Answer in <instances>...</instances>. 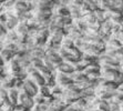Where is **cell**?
<instances>
[{
	"label": "cell",
	"mask_w": 123,
	"mask_h": 111,
	"mask_svg": "<svg viewBox=\"0 0 123 111\" xmlns=\"http://www.w3.org/2000/svg\"><path fill=\"white\" fill-rule=\"evenodd\" d=\"M81 97H82V90L75 83H72L63 90V94L61 99L63 100V102L67 105H71L75 100Z\"/></svg>",
	"instance_id": "6da1fadb"
},
{
	"label": "cell",
	"mask_w": 123,
	"mask_h": 111,
	"mask_svg": "<svg viewBox=\"0 0 123 111\" xmlns=\"http://www.w3.org/2000/svg\"><path fill=\"white\" fill-rule=\"evenodd\" d=\"M99 62H100L101 67H108V68H114L121 70V63L120 61L115 58H111L105 56L104 53H102L99 58Z\"/></svg>",
	"instance_id": "7a4b0ae2"
},
{
	"label": "cell",
	"mask_w": 123,
	"mask_h": 111,
	"mask_svg": "<svg viewBox=\"0 0 123 111\" xmlns=\"http://www.w3.org/2000/svg\"><path fill=\"white\" fill-rule=\"evenodd\" d=\"M39 88H40V87H39L36 82H33V81L28 77L25 81H23V85H22V89H21V90L25 91L26 93L30 94L31 97H34V96L39 92Z\"/></svg>",
	"instance_id": "3957f363"
},
{
	"label": "cell",
	"mask_w": 123,
	"mask_h": 111,
	"mask_svg": "<svg viewBox=\"0 0 123 111\" xmlns=\"http://www.w3.org/2000/svg\"><path fill=\"white\" fill-rule=\"evenodd\" d=\"M19 104L23 105V107L26 109H28V110H31L34 105H36V102H34L33 97H31L30 94L26 93L25 91L21 90L20 96H19Z\"/></svg>",
	"instance_id": "277c9868"
},
{
	"label": "cell",
	"mask_w": 123,
	"mask_h": 111,
	"mask_svg": "<svg viewBox=\"0 0 123 111\" xmlns=\"http://www.w3.org/2000/svg\"><path fill=\"white\" fill-rule=\"evenodd\" d=\"M55 81H57V85H60L61 88L63 89H66L67 87H69L72 83H74L69 74L62 73V72H59V71L55 72Z\"/></svg>",
	"instance_id": "5b68a950"
},
{
	"label": "cell",
	"mask_w": 123,
	"mask_h": 111,
	"mask_svg": "<svg viewBox=\"0 0 123 111\" xmlns=\"http://www.w3.org/2000/svg\"><path fill=\"white\" fill-rule=\"evenodd\" d=\"M121 70L114 68H108V67H101V74L104 79H106L108 81H115V79L117 78L119 73Z\"/></svg>",
	"instance_id": "8992f818"
},
{
	"label": "cell",
	"mask_w": 123,
	"mask_h": 111,
	"mask_svg": "<svg viewBox=\"0 0 123 111\" xmlns=\"http://www.w3.org/2000/svg\"><path fill=\"white\" fill-rule=\"evenodd\" d=\"M83 39L86 40L88 43L90 45H97V46L101 47V48L105 49V41L101 38V36L99 33L98 34H91V33H86L84 34V38Z\"/></svg>",
	"instance_id": "52a82bcc"
},
{
	"label": "cell",
	"mask_w": 123,
	"mask_h": 111,
	"mask_svg": "<svg viewBox=\"0 0 123 111\" xmlns=\"http://www.w3.org/2000/svg\"><path fill=\"white\" fill-rule=\"evenodd\" d=\"M57 71L59 72H62V73H66V74H70L73 73L75 71V68H74V65H71V63L67 62V61H62L60 65H58V70Z\"/></svg>",
	"instance_id": "ba28073f"
},
{
	"label": "cell",
	"mask_w": 123,
	"mask_h": 111,
	"mask_svg": "<svg viewBox=\"0 0 123 111\" xmlns=\"http://www.w3.org/2000/svg\"><path fill=\"white\" fill-rule=\"evenodd\" d=\"M29 78H30L33 82L37 83L39 87H42V85H46V78L43 77L42 74L38 71V70H36V69H34L31 73L29 74Z\"/></svg>",
	"instance_id": "9c48e42d"
},
{
	"label": "cell",
	"mask_w": 123,
	"mask_h": 111,
	"mask_svg": "<svg viewBox=\"0 0 123 111\" xmlns=\"http://www.w3.org/2000/svg\"><path fill=\"white\" fill-rule=\"evenodd\" d=\"M46 56L51 60V61H53L57 65H59L63 61L62 57H61L60 53H59V51H55V50H53V49H49V50H47Z\"/></svg>",
	"instance_id": "30bf717a"
},
{
	"label": "cell",
	"mask_w": 123,
	"mask_h": 111,
	"mask_svg": "<svg viewBox=\"0 0 123 111\" xmlns=\"http://www.w3.org/2000/svg\"><path fill=\"white\" fill-rule=\"evenodd\" d=\"M19 22H20V20L18 19V17H16V16H8L6 21L1 23L5 25L8 30H14V29L17 28L18 25H19Z\"/></svg>",
	"instance_id": "8fae6325"
},
{
	"label": "cell",
	"mask_w": 123,
	"mask_h": 111,
	"mask_svg": "<svg viewBox=\"0 0 123 111\" xmlns=\"http://www.w3.org/2000/svg\"><path fill=\"white\" fill-rule=\"evenodd\" d=\"M29 52H30V54H31L32 59L37 58V59H42L43 60L44 57H46V54H47L46 48H42V47H34V48H32Z\"/></svg>",
	"instance_id": "7c38bea8"
},
{
	"label": "cell",
	"mask_w": 123,
	"mask_h": 111,
	"mask_svg": "<svg viewBox=\"0 0 123 111\" xmlns=\"http://www.w3.org/2000/svg\"><path fill=\"white\" fill-rule=\"evenodd\" d=\"M104 52V49L101 48V47L97 46V45H90L89 48L86 49V51L84 53H88L92 57H95V58H100V56Z\"/></svg>",
	"instance_id": "4fadbf2b"
},
{
	"label": "cell",
	"mask_w": 123,
	"mask_h": 111,
	"mask_svg": "<svg viewBox=\"0 0 123 111\" xmlns=\"http://www.w3.org/2000/svg\"><path fill=\"white\" fill-rule=\"evenodd\" d=\"M64 37H66V33L63 31V29H58L55 31L51 32V34H50V39H51L53 42H58V43L62 42V40Z\"/></svg>",
	"instance_id": "5bb4252c"
},
{
	"label": "cell",
	"mask_w": 123,
	"mask_h": 111,
	"mask_svg": "<svg viewBox=\"0 0 123 111\" xmlns=\"http://www.w3.org/2000/svg\"><path fill=\"white\" fill-rule=\"evenodd\" d=\"M9 93V101L12 103V104H18L19 103V96H20V90H18L16 88H12L10 90H8Z\"/></svg>",
	"instance_id": "9a60e30c"
},
{
	"label": "cell",
	"mask_w": 123,
	"mask_h": 111,
	"mask_svg": "<svg viewBox=\"0 0 123 111\" xmlns=\"http://www.w3.org/2000/svg\"><path fill=\"white\" fill-rule=\"evenodd\" d=\"M112 28H113V23L111 20H105L103 21L100 28V32L103 34H109L112 36Z\"/></svg>",
	"instance_id": "2e32d148"
},
{
	"label": "cell",
	"mask_w": 123,
	"mask_h": 111,
	"mask_svg": "<svg viewBox=\"0 0 123 111\" xmlns=\"http://www.w3.org/2000/svg\"><path fill=\"white\" fill-rule=\"evenodd\" d=\"M68 8H69V11H70V16L73 18V20L82 18V11H81L80 7H77V6H74V5H71V3H70L68 6Z\"/></svg>",
	"instance_id": "e0dca14e"
},
{
	"label": "cell",
	"mask_w": 123,
	"mask_h": 111,
	"mask_svg": "<svg viewBox=\"0 0 123 111\" xmlns=\"http://www.w3.org/2000/svg\"><path fill=\"white\" fill-rule=\"evenodd\" d=\"M122 43L119 41L115 37H111L109 41L105 43V49H113V50H117V49L122 48Z\"/></svg>",
	"instance_id": "ac0fdd59"
},
{
	"label": "cell",
	"mask_w": 123,
	"mask_h": 111,
	"mask_svg": "<svg viewBox=\"0 0 123 111\" xmlns=\"http://www.w3.org/2000/svg\"><path fill=\"white\" fill-rule=\"evenodd\" d=\"M14 30H16V32L18 33V36H28L30 28H29L27 22H21L20 21L19 25L17 26V28L14 29Z\"/></svg>",
	"instance_id": "d6986e66"
},
{
	"label": "cell",
	"mask_w": 123,
	"mask_h": 111,
	"mask_svg": "<svg viewBox=\"0 0 123 111\" xmlns=\"http://www.w3.org/2000/svg\"><path fill=\"white\" fill-rule=\"evenodd\" d=\"M73 25H74L75 28H78L80 31H82L83 33H86L88 30H89L88 23H86V21H83L82 18H80V19H74L73 20Z\"/></svg>",
	"instance_id": "ffe728a7"
},
{
	"label": "cell",
	"mask_w": 123,
	"mask_h": 111,
	"mask_svg": "<svg viewBox=\"0 0 123 111\" xmlns=\"http://www.w3.org/2000/svg\"><path fill=\"white\" fill-rule=\"evenodd\" d=\"M71 105L72 107H74V108L79 111L84 110V109L86 108V105H88V100H86L84 97H81V98H79V99L75 100Z\"/></svg>",
	"instance_id": "44dd1931"
},
{
	"label": "cell",
	"mask_w": 123,
	"mask_h": 111,
	"mask_svg": "<svg viewBox=\"0 0 123 111\" xmlns=\"http://www.w3.org/2000/svg\"><path fill=\"white\" fill-rule=\"evenodd\" d=\"M18 38H19V36H18V33L16 32V30H9L8 33H7L6 37H5V39L1 40V42H13V43H16L18 41Z\"/></svg>",
	"instance_id": "7402d4cb"
},
{
	"label": "cell",
	"mask_w": 123,
	"mask_h": 111,
	"mask_svg": "<svg viewBox=\"0 0 123 111\" xmlns=\"http://www.w3.org/2000/svg\"><path fill=\"white\" fill-rule=\"evenodd\" d=\"M101 71V65L99 61H95V62L91 63V65H86V70H84V73L88 76V74L90 73H93V72H99Z\"/></svg>",
	"instance_id": "603a6c76"
},
{
	"label": "cell",
	"mask_w": 123,
	"mask_h": 111,
	"mask_svg": "<svg viewBox=\"0 0 123 111\" xmlns=\"http://www.w3.org/2000/svg\"><path fill=\"white\" fill-rule=\"evenodd\" d=\"M84 34L86 33H83L82 31H80L78 28H75L74 27V25H73V27H72V29L70 30V32L68 33V36L71 39H73L75 41V40H78V39H82V38H84Z\"/></svg>",
	"instance_id": "cb8c5ba5"
},
{
	"label": "cell",
	"mask_w": 123,
	"mask_h": 111,
	"mask_svg": "<svg viewBox=\"0 0 123 111\" xmlns=\"http://www.w3.org/2000/svg\"><path fill=\"white\" fill-rule=\"evenodd\" d=\"M16 17H18V19L20 20L21 22H27L28 20H30L31 18H33V13L32 11H23V12H17Z\"/></svg>",
	"instance_id": "d4e9b609"
},
{
	"label": "cell",
	"mask_w": 123,
	"mask_h": 111,
	"mask_svg": "<svg viewBox=\"0 0 123 111\" xmlns=\"http://www.w3.org/2000/svg\"><path fill=\"white\" fill-rule=\"evenodd\" d=\"M61 45H62V48L67 49V50H70L71 48L75 47L74 40L71 39V38L69 37V36H66V37L63 38V40H62V42H61Z\"/></svg>",
	"instance_id": "484cf974"
},
{
	"label": "cell",
	"mask_w": 123,
	"mask_h": 111,
	"mask_svg": "<svg viewBox=\"0 0 123 111\" xmlns=\"http://www.w3.org/2000/svg\"><path fill=\"white\" fill-rule=\"evenodd\" d=\"M80 61L83 62L86 65H91V63L95 62V61H99V58L92 57V56H90V54H88V53H83V56H82Z\"/></svg>",
	"instance_id": "4316f807"
},
{
	"label": "cell",
	"mask_w": 123,
	"mask_h": 111,
	"mask_svg": "<svg viewBox=\"0 0 123 111\" xmlns=\"http://www.w3.org/2000/svg\"><path fill=\"white\" fill-rule=\"evenodd\" d=\"M95 96V88L94 87H88V88L82 90V97H84L86 99H89Z\"/></svg>",
	"instance_id": "83f0119b"
},
{
	"label": "cell",
	"mask_w": 123,
	"mask_h": 111,
	"mask_svg": "<svg viewBox=\"0 0 123 111\" xmlns=\"http://www.w3.org/2000/svg\"><path fill=\"white\" fill-rule=\"evenodd\" d=\"M63 90L64 89L61 88L60 85H55L53 88H51V96L53 98H61L63 94Z\"/></svg>",
	"instance_id": "f1b7e54d"
},
{
	"label": "cell",
	"mask_w": 123,
	"mask_h": 111,
	"mask_svg": "<svg viewBox=\"0 0 123 111\" xmlns=\"http://www.w3.org/2000/svg\"><path fill=\"white\" fill-rule=\"evenodd\" d=\"M97 110L100 111H111V107H110V102L106 100H100V102L98 104Z\"/></svg>",
	"instance_id": "f546056e"
},
{
	"label": "cell",
	"mask_w": 123,
	"mask_h": 111,
	"mask_svg": "<svg viewBox=\"0 0 123 111\" xmlns=\"http://www.w3.org/2000/svg\"><path fill=\"white\" fill-rule=\"evenodd\" d=\"M111 21L113 25H122L123 23V16L121 13H111Z\"/></svg>",
	"instance_id": "4dcf8cb0"
},
{
	"label": "cell",
	"mask_w": 123,
	"mask_h": 111,
	"mask_svg": "<svg viewBox=\"0 0 123 111\" xmlns=\"http://www.w3.org/2000/svg\"><path fill=\"white\" fill-rule=\"evenodd\" d=\"M13 108H14V104H12L9 100L0 103V111H13Z\"/></svg>",
	"instance_id": "1f68e13d"
},
{
	"label": "cell",
	"mask_w": 123,
	"mask_h": 111,
	"mask_svg": "<svg viewBox=\"0 0 123 111\" xmlns=\"http://www.w3.org/2000/svg\"><path fill=\"white\" fill-rule=\"evenodd\" d=\"M98 7L102 10H109L111 8V1L110 0H98Z\"/></svg>",
	"instance_id": "d6a6232c"
},
{
	"label": "cell",
	"mask_w": 123,
	"mask_h": 111,
	"mask_svg": "<svg viewBox=\"0 0 123 111\" xmlns=\"http://www.w3.org/2000/svg\"><path fill=\"white\" fill-rule=\"evenodd\" d=\"M95 14V17H97V19L99 20V21H101V22H103V21H105V10H102V9L98 8L95 11H93Z\"/></svg>",
	"instance_id": "836d02e7"
},
{
	"label": "cell",
	"mask_w": 123,
	"mask_h": 111,
	"mask_svg": "<svg viewBox=\"0 0 123 111\" xmlns=\"http://www.w3.org/2000/svg\"><path fill=\"white\" fill-rule=\"evenodd\" d=\"M39 93H41L44 98L50 97V96H51V88H49L47 85H42V87L39 88Z\"/></svg>",
	"instance_id": "e575fe53"
},
{
	"label": "cell",
	"mask_w": 123,
	"mask_h": 111,
	"mask_svg": "<svg viewBox=\"0 0 123 111\" xmlns=\"http://www.w3.org/2000/svg\"><path fill=\"white\" fill-rule=\"evenodd\" d=\"M69 52H70L74 58H77V59H79V60H81V58H82V56H83V52L81 51L79 48H77V47L71 48L70 50H69Z\"/></svg>",
	"instance_id": "d590c367"
},
{
	"label": "cell",
	"mask_w": 123,
	"mask_h": 111,
	"mask_svg": "<svg viewBox=\"0 0 123 111\" xmlns=\"http://www.w3.org/2000/svg\"><path fill=\"white\" fill-rule=\"evenodd\" d=\"M111 100H113V101H115V102L122 104L123 103V91H121V90L117 89V91L114 93V96H113V98H112Z\"/></svg>",
	"instance_id": "8d00e7d4"
},
{
	"label": "cell",
	"mask_w": 123,
	"mask_h": 111,
	"mask_svg": "<svg viewBox=\"0 0 123 111\" xmlns=\"http://www.w3.org/2000/svg\"><path fill=\"white\" fill-rule=\"evenodd\" d=\"M9 100V93L7 89L1 88L0 89V103L5 102V101H8Z\"/></svg>",
	"instance_id": "74e56055"
},
{
	"label": "cell",
	"mask_w": 123,
	"mask_h": 111,
	"mask_svg": "<svg viewBox=\"0 0 123 111\" xmlns=\"http://www.w3.org/2000/svg\"><path fill=\"white\" fill-rule=\"evenodd\" d=\"M31 65H32V67H33L36 70H38V69L41 68L42 65H44V62H43L42 59H37V58H34V59H32Z\"/></svg>",
	"instance_id": "f35d334b"
},
{
	"label": "cell",
	"mask_w": 123,
	"mask_h": 111,
	"mask_svg": "<svg viewBox=\"0 0 123 111\" xmlns=\"http://www.w3.org/2000/svg\"><path fill=\"white\" fill-rule=\"evenodd\" d=\"M84 2L90 7L92 11H95L99 7H98V0H84Z\"/></svg>",
	"instance_id": "ab89813d"
},
{
	"label": "cell",
	"mask_w": 123,
	"mask_h": 111,
	"mask_svg": "<svg viewBox=\"0 0 123 111\" xmlns=\"http://www.w3.org/2000/svg\"><path fill=\"white\" fill-rule=\"evenodd\" d=\"M33 99H34V102H36V104H40V103L46 102V98L43 97L41 93H39V92H38V93L34 96Z\"/></svg>",
	"instance_id": "60d3db41"
},
{
	"label": "cell",
	"mask_w": 123,
	"mask_h": 111,
	"mask_svg": "<svg viewBox=\"0 0 123 111\" xmlns=\"http://www.w3.org/2000/svg\"><path fill=\"white\" fill-rule=\"evenodd\" d=\"M110 107H111V111H121V104L115 102L113 100H110Z\"/></svg>",
	"instance_id": "b9f144b4"
},
{
	"label": "cell",
	"mask_w": 123,
	"mask_h": 111,
	"mask_svg": "<svg viewBox=\"0 0 123 111\" xmlns=\"http://www.w3.org/2000/svg\"><path fill=\"white\" fill-rule=\"evenodd\" d=\"M74 68H75V71H78V72H84V70H86V65H84L83 62L79 61L77 65H74Z\"/></svg>",
	"instance_id": "7bdbcfd3"
},
{
	"label": "cell",
	"mask_w": 123,
	"mask_h": 111,
	"mask_svg": "<svg viewBox=\"0 0 123 111\" xmlns=\"http://www.w3.org/2000/svg\"><path fill=\"white\" fill-rule=\"evenodd\" d=\"M114 82L117 83L119 85H123V71H122V70L120 71V73H119V76H117V78L115 79Z\"/></svg>",
	"instance_id": "ee69618b"
},
{
	"label": "cell",
	"mask_w": 123,
	"mask_h": 111,
	"mask_svg": "<svg viewBox=\"0 0 123 111\" xmlns=\"http://www.w3.org/2000/svg\"><path fill=\"white\" fill-rule=\"evenodd\" d=\"M70 3L71 5H74L77 7H81L84 3V0H70Z\"/></svg>",
	"instance_id": "f6af8a7d"
},
{
	"label": "cell",
	"mask_w": 123,
	"mask_h": 111,
	"mask_svg": "<svg viewBox=\"0 0 123 111\" xmlns=\"http://www.w3.org/2000/svg\"><path fill=\"white\" fill-rule=\"evenodd\" d=\"M115 38H117V39L123 45V32H119V33L117 34V37H115Z\"/></svg>",
	"instance_id": "bcb514c9"
},
{
	"label": "cell",
	"mask_w": 123,
	"mask_h": 111,
	"mask_svg": "<svg viewBox=\"0 0 123 111\" xmlns=\"http://www.w3.org/2000/svg\"><path fill=\"white\" fill-rule=\"evenodd\" d=\"M64 111H79V110H77V109H75L74 107H72V105H68V107L64 109Z\"/></svg>",
	"instance_id": "7dc6e473"
},
{
	"label": "cell",
	"mask_w": 123,
	"mask_h": 111,
	"mask_svg": "<svg viewBox=\"0 0 123 111\" xmlns=\"http://www.w3.org/2000/svg\"><path fill=\"white\" fill-rule=\"evenodd\" d=\"M29 1H30L31 3H33L34 6L37 7V6H38V3H39V1H40V0H29Z\"/></svg>",
	"instance_id": "c3c4849f"
},
{
	"label": "cell",
	"mask_w": 123,
	"mask_h": 111,
	"mask_svg": "<svg viewBox=\"0 0 123 111\" xmlns=\"http://www.w3.org/2000/svg\"><path fill=\"white\" fill-rule=\"evenodd\" d=\"M121 70H122V71H123V60H122V61H121Z\"/></svg>",
	"instance_id": "681fc988"
},
{
	"label": "cell",
	"mask_w": 123,
	"mask_h": 111,
	"mask_svg": "<svg viewBox=\"0 0 123 111\" xmlns=\"http://www.w3.org/2000/svg\"><path fill=\"white\" fill-rule=\"evenodd\" d=\"M49 111H61V110H55V109H52V108H50V109H49Z\"/></svg>",
	"instance_id": "f907efd6"
},
{
	"label": "cell",
	"mask_w": 123,
	"mask_h": 111,
	"mask_svg": "<svg viewBox=\"0 0 123 111\" xmlns=\"http://www.w3.org/2000/svg\"><path fill=\"white\" fill-rule=\"evenodd\" d=\"M121 111H123V104H121Z\"/></svg>",
	"instance_id": "816d5d0a"
},
{
	"label": "cell",
	"mask_w": 123,
	"mask_h": 111,
	"mask_svg": "<svg viewBox=\"0 0 123 111\" xmlns=\"http://www.w3.org/2000/svg\"><path fill=\"white\" fill-rule=\"evenodd\" d=\"M3 1H6V0H1V2H3Z\"/></svg>",
	"instance_id": "f5cc1de1"
},
{
	"label": "cell",
	"mask_w": 123,
	"mask_h": 111,
	"mask_svg": "<svg viewBox=\"0 0 123 111\" xmlns=\"http://www.w3.org/2000/svg\"><path fill=\"white\" fill-rule=\"evenodd\" d=\"M120 1H122V2H123V0H120Z\"/></svg>",
	"instance_id": "db71d44e"
},
{
	"label": "cell",
	"mask_w": 123,
	"mask_h": 111,
	"mask_svg": "<svg viewBox=\"0 0 123 111\" xmlns=\"http://www.w3.org/2000/svg\"><path fill=\"white\" fill-rule=\"evenodd\" d=\"M26 1H29V0H26Z\"/></svg>",
	"instance_id": "11a10c76"
},
{
	"label": "cell",
	"mask_w": 123,
	"mask_h": 111,
	"mask_svg": "<svg viewBox=\"0 0 123 111\" xmlns=\"http://www.w3.org/2000/svg\"><path fill=\"white\" fill-rule=\"evenodd\" d=\"M110 1H112V0H110Z\"/></svg>",
	"instance_id": "9f6ffc18"
},
{
	"label": "cell",
	"mask_w": 123,
	"mask_h": 111,
	"mask_svg": "<svg viewBox=\"0 0 123 111\" xmlns=\"http://www.w3.org/2000/svg\"><path fill=\"white\" fill-rule=\"evenodd\" d=\"M122 104H123V103H122Z\"/></svg>",
	"instance_id": "6f0895ef"
}]
</instances>
